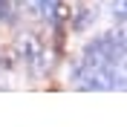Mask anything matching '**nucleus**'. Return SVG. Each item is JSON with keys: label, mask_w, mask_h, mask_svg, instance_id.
Returning a JSON list of instances; mask_svg holds the SVG:
<instances>
[{"label": "nucleus", "mask_w": 127, "mask_h": 127, "mask_svg": "<svg viewBox=\"0 0 127 127\" xmlns=\"http://www.w3.org/2000/svg\"><path fill=\"white\" fill-rule=\"evenodd\" d=\"M0 15H3V0H0Z\"/></svg>", "instance_id": "1"}]
</instances>
